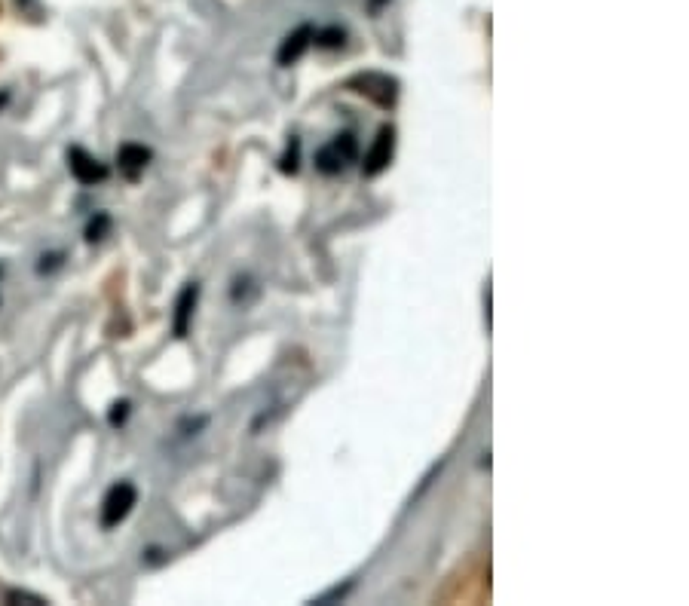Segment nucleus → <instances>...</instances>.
Returning a JSON list of instances; mask_svg holds the SVG:
<instances>
[{
    "mask_svg": "<svg viewBox=\"0 0 689 606\" xmlns=\"http://www.w3.org/2000/svg\"><path fill=\"white\" fill-rule=\"evenodd\" d=\"M356 157H359L356 135L353 132H340V135H334L328 144H322L316 150V169L331 178V175H340L350 163H356Z\"/></svg>",
    "mask_w": 689,
    "mask_h": 606,
    "instance_id": "1",
    "label": "nucleus"
},
{
    "mask_svg": "<svg viewBox=\"0 0 689 606\" xmlns=\"http://www.w3.org/2000/svg\"><path fill=\"white\" fill-rule=\"evenodd\" d=\"M135 505H138V487L132 481H117L102 499V527L105 530L120 527L132 515Z\"/></svg>",
    "mask_w": 689,
    "mask_h": 606,
    "instance_id": "2",
    "label": "nucleus"
},
{
    "mask_svg": "<svg viewBox=\"0 0 689 606\" xmlns=\"http://www.w3.org/2000/svg\"><path fill=\"white\" fill-rule=\"evenodd\" d=\"M353 92L371 98L377 108H392L399 101V80L389 77V74H377V71H368V74H359L347 83Z\"/></svg>",
    "mask_w": 689,
    "mask_h": 606,
    "instance_id": "3",
    "label": "nucleus"
},
{
    "mask_svg": "<svg viewBox=\"0 0 689 606\" xmlns=\"http://www.w3.org/2000/svg\"><path fill=\"white\" fill-rule=\"evenodd\" d=\"M392 154H396V126H392V123H383V126L377 129V138H374L371 150L365 154V163H362L365 178H377L383 169H389Z\"/></svg>",
    "mask_w": 689,
    "mask_h": 606,
    "instance_id": "4",
    "label": "nucleus"
},
{
    "mask_svg": "<svg viewBox=\"0 0 689 606\" xmlns=\"http://www.w3.org/2000/svg\"><path fill=\"white\" fill-rule=\"evenodd\" d=\"M68 169H71V175L80 181V184H86V187H92V184H102V181H108V166L102 163V160H95L89 150H83V147H71L68 150Z\"/></svg>",
    "mask_w": 689,
    "mask_h": 606,
    "instance_id": "5",
    "label": "nucleus"
},
{
    "mask_svg": "<svg viewBox=\"0 0 689 606\" xmlns=\"http://www.w3.org/2000/svg\"><path fill=\"white\" fill-rule=\"evenodd\" d=\"M154 160V150L144 147V144H123L117 150V166H120V175L126 181H138L144 175V169L151 166Z\"/></svg>",
    "mask_w": 689,
    "mask_h": 606,
    "instance_id": "6",
    "label": "nucleus"
},
{
    "mask_svg": "<svg viewBox=\"0 0 689 606\" xmlns=\"http://www.w3.org/2000/svg\"><path fill=\"white\" fill-rule=\"evenodd\" d=\"M196 300H200V285L196 282H187L175 300V313H172V331L175 337H187L190 331V322H193V310H196Z\"/></svg>",
    "mask_w": 689,
    "mask_h": 606,
    "instance_id": "7",
    "label": "nucleus"
},
{
    "mask_svg": "<svg viewBox=\"0 0 689 606\" xmlns=\"http://www.w3.org/2000/svg\"><path fill=\"white\" fill-rule=\"evenodd\" d=\"M313 25H301V28H294L291 34H285V40L279 43V53H276V62L279 65H294L298 62L307 49H310V43H313Z\"/></svg>",
    "mask_w": 689,
    "mask_h": 606,
    "instance_id": "8",
    "label": "nucleus"
},
{
    "mask_svg": "<svg viewBox=\"0 0 689 606\" xmlns=\"http://www.w3.org/2000/svg\"><path fill=\"white\" fill-rule=\"evenodd\" d=\"M111 227H114V221H111V215H108V212H95V215L89 218V224H86L83 236H86V242H102V239L111 233Z\"/></svg>",
    "mask_w": 689,
    "mask_h": 606,
    "instance_id": "9",
    "label": "nucleus"
},
{
    "mask_svg": "<svg viewBox=\"0 0 689 606\" xmlns=\"http://www.w3.org/2000/svg\"><path fill=\"white\" fill-rule=\"evenodd\" d=\"M298 169H301V138H298V135H291L288 150L279 157V172H282V175H294Z\"/></svg>",
    "mask_w": 689,
    "mask_h": 606,
    "instance_id": "10",
    "label": "nucleus"
},
{
    "mask_svg": "<svg viewBox=\"0 0 689 606\" xmlns=\"http://www.w3.org/2000/svg\"><path fill=\"white\" fill-rule=\"evenodd\" d=\"M129 414H132V401H129V398L114 401V404H111V411H108V423H111V429H123V426H126V420H129Z\"/></svg>",
    "mask_w": 689,
    "mask_h": 606,
    "instance_id": "11",
    "label": "nucleus"
},
{
    "mask_svg": "<svg viewBox=\"0 0 689 606\" xmlns=\"http://www.w3.org/2000/svg\"><path fill=\"white\" fill-rule=\"evenodd\" d=\"M343 37H347V31H343V28H325V31L313 34V43L322 46V49H337V46H343Z\"/></svg>",
    "mask_w": 689,
    "mask_h": 606,
    "instance_id": "12",
    "label": "nucleus"
},
{
    "mask_svg": "<svg viewBox=\"0 0 689 606\" xmlns=\"http://www.w3.org/2000/svg\"><path fill=\"white\" fill-rule=\"evenodd\" d=\"M7 603H25V606H43L46 600H43V597H37V594H28V591H19V588H13V591H7Z\"/></svg>",
    "mask_w": 689,
    "mask_h": 606,
    "instance_id": "13",
    "label": "nucleus"
},
{
    "mask_svg": "<svg viewBox=\"0 0 689 606\" xmlns=\"http://www.w3.org/2000/svg\"><path fill=\"white\" fill-rule=\"evenodd\" d=\"M353 585H356V582H347V585H343V588H331L328 594L316 597L313 603H331V600H343V597H347V594L353 591Z\"/></svg>",
    "mask_w": 689,
    "mask_h": 606,
    "instance_id": "14",
    "label": "nucleus"
},
{
    "mask_svg": "<svg viewBox=\"0 0 689 606\" xmlns=\"http://www.w3.org/2000/svg\"><path fill=\"white\" fill-rule=\"evenodd\" d=\"M62 251H59V255H43L40 258V264H37V273L43 276V273H49V270H56V267H62Z\"/></svg>",
    "mask_w": 689,
    "mask_h": 606,
    "instance_id": "15",
    "label": "nucleus"
},
{
    "mask_svg": "<svg viewBox=\"0 0 689 606\" xmlns=\"http://www.w3.org/2000/svg\"><path fill=\"white\" fill-rule=\"evenodd\" d=\"M386 4H389V0H368V7H371L374 13H377L380 7H386Z\"/></svg>",
    "mask_w": 689,
    "mask_h": 606,
    "instance_id": "16",
    "label": "nucleus"
}]
</instances>
